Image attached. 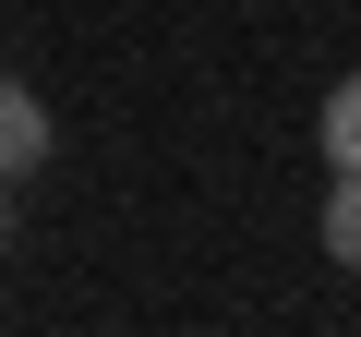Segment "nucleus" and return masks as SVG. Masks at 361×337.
Wrapping results in <instances>:
<instances>
[{
	"label": "nucleus",
	"instance_id": "obj_1",
	"mask_svg": "<svg viewBox=\"0 0 361 337\" xmlns=\"http://www.w3.org/2000/svg\"><path fill=\"white\" fill-rule=\"evenodd\" d=\"M37 168H49V97L0 73V181H37Z\"/></svg>",
	"mask_w": 361,
	"mask_h": 337
},
{
	"label": "nucleus",
	"instance_id": "obj_2",
	"mask_svg": "<svg viewBox=\"0 0 361 337\" xmlns=\"http://www.w3.org/2000/svg\"><path fill=\"white\" fill-rule=\"evenodd\" d=\"M325 253L361 277V168H337V181H325Z\"/></svg>",
	"mask_w": 361,
	"mask_h": 337
},
{
	"label": "nucleus",
	"instance_id": "obj_3",
	"mask_svg": "<svg viewBox=\"0 0 361 337\" xmlns=\"http://www.w3.org/2000/svg\"><path fill=\"white\" fill-rule=\"evenodd\" d=\"M313 133H325V157H337V168H361V73H337V97H325V121H313Z\"/></svg>",
	"mask_w": 361,
	"mask_h": 337
},
{
	"label": "nucleus",
	"instance_id": "obj_4",
	"mask_svg": "<svg viewBox=\"0 0 361 337\" xmlns=\"http://www.w3.org/2000/svg\"><path fill=\"white\" fill-rule=\"evenodd\" d=\"M0 253H13V205H0Z\"/></svg>",
	"mask_w": 361,
	"mask_h": 337
}]
</instances>
